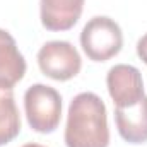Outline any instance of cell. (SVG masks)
I'll list each match as a JSON object with an SVG mask.
<instances>
[{
  "label": "cell",
  "mask_w": 147,
  "mask_h": 147,
  "mask_svg": "<svg viewBox=\"0 0 147 147\" xmlns=\"http://www.w3.org/2000/svg\"><path fill=\"white\" fill-rule=\"evenodd\" d=\"M38 65L50 79L69 80L80 72L82 60L72 43L48 41L38 51Z\"/></svg>",
  "instance_id": "cell-4"
},
{
  "label": "cell",
  "mask_w": 147,
  "mask_h": 147,
  "mask_svg": "<svg viewBox=\"0 0 147 147\" xmlns=\"http://www.w3.org/2000/svg\"><path fill=\"white\" fill-rule=\"evenodd\" d=\"M67 147H108L110 128L106 106L94 92H80L72 99L65 127Z\"/></svg>",
  "instance_id": "cell-1"
},
{
  "label": "cell",
  "mask_w": 147,
  "mask_h": 147,
  "mask_svg": "<svg viewBox=\"0 0 147 147\" xmlns=\"http://www.w3.org/2000/svg\"><path fill=\"white\" fill-rule=\"evenodd\" d=\"M80 46L94 62H106L120 53L123 33L118 22L106 16H96L86 22L80 33Z\"/></svg>",
  "instance_id": "cell-3"
},
{
  "label": "cell",
  "mask_w": 147,
  "mask_h": 147,
  "mask_svg": "<svg viewBox=\"0 0 147 147\" xmlns=\"http://www.w3.org/2000/svg\"><path fill=\"white\" fill-rule=\"evenodd\" d=\"M24 110L29 127L39 134L57 130L62 118V96L46 84H33L24 92Z\"/></svg>",
  "instance_id": "cell-2"
},
{
  "label": "cell",
  "mask_w": 147,
  "mask_h": 147,
  "mask_svg": "<svg viewBox=\"0 0 147 147\" xmlns=\"http://www.w3.org/2000/svg\"><path fill=\"white\" fill-rule=\"evenodd\" d=\"M137 55H139V58L147 65V33L137 41Z\"/></svg>",
  "instance_id": "cell-10"
},
{
  "label": "cell",
  "mask_w": 147,
  "mask_h": 147,
  "mask_svg": "<svg viewBox=\"0 0 147 147\" xmlns=\"http://www.w3.org/2000/svg\"><path fill=\"white\" fill-rule=\"evenodd\" d=\"M106 86L116 108L132 106L146 96L142 74L134 65L118 63L111 67L106 75Z\"/></svg>",
  "instance_id": "cell-5"
},
{
  "label": "cell",
  "mask_w": 147,
  "mask_h": 147,
  "mask_svg": "<svg viewBox=\"0 0 147 147\" xmlns=\"http://www.w3.org/2000/svg\"><path fill=\"white\" fill-rule=\"evenodd\" d=\"M22 147H45V146H41V144H36V142H29V144H24Z\"/></svg>",
  "instance_id": "cell-11"
},
{
  "label": "cell",
  "mask_w": 147,
  "mask_h": 147,
  "mask_svg": "<svg viewBox=\"0 0 147 147\" xmlns=\"http://www.w3.org/2000/svg\"><path fill=\"white\" fill-rule=\"evenodd\" d=\"M84 0H41V24L48 31H69L77 24Z\"/></svg>",
  "instance_id": "cell-6"
},
{
  "label": "cell",
  "mask_w": 147,
  "mask_h": 147,
  "mask_svg": "<svg viewBox=\"0 0 147 147\" xmlns=\"http://www.w3.org/2000/svg\"><path fill=\"white\" fill-rule=\"evenodd\" d=\"M26 74V60L17 48L16 39L0 29V86L14 87Z\"/></svg>",
  "instance_id": "cell-8"
},
{
  "label": "cell",
  "mask_w": 147,
  "mask_h": 147,
  "mask_svg": "<svg viewBox=\"0 0 147 147\" xmlns=\"http://www.w3.org/2000/svg\"><path fill=\"white\" fill-rule=\"evenodd\" d=\"M115 121L118 134L128 144L147 142V96L132 106L116 108Z\"/></svg>",
  "instance_id": "cell-7"
},
{
  "label": "cell",
  "mask_w": 147,
  "mask_h": 147,
  "mask_svg": "<svg viewBox=\"0 0 147 147\" xmlns=\"http://www.w3.org/2000/svg\"><path fill=\"white\" fill-rule=\"evenodd\" d=\"M21 132V116L12 87L0 86V147L14 140Z\"/></svg>",
  "instance_id": "cell-9"
}]
</instances>
